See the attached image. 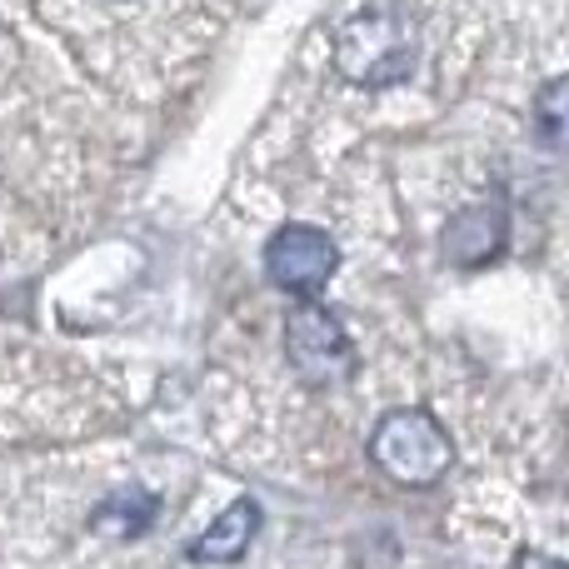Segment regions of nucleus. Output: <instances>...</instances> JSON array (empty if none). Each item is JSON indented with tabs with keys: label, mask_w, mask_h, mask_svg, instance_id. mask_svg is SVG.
<instances>
[{
	"label": "nucleus",
	"mask_w": 569,
	"mask_h": 569,
	"mask_svg": "<svg viewBox=\"0 0 569 569\" xmlns=\"http://www.w3.org/2000/svg\"><path fill=\"white\" fill-rule=\"evenodd\" d=\"M420 66V30L415 16L395 0L365 6L335 30V70L360 90L405 86Z\"/></svg>",
	"instance_id": "nucleus-1"
},
{
	"label": "nucleus",
	"mask_w": 569,
	"mask_h": 569,
	"mask_svg": "<svg viewBox=\"0 0 569 569\" xmlns=\"http://www.w3.org/2000/svg\"><path fill=\"white\" fill-rule=\"evenodd\" d=\"M370 460L395 485L425 490V485H440L450 475L455 445L430 410H390L370 435Z\"/></svg>",
	"instance_id": "nucleus-2"
},
{
	"label": "nucleus",
	"mask_w": 569,
	"mask_h": 569,
	"mask_svg": "<svg viewBox=\"0 0 569 569\" xmlns=\"http://www.w3.org/2000/svg\"><path fill=\"white\" fill-rule=\"evenodd\" d=\"M284 355L300 370V380L310 385H340L355 375V345L350 330L340 325V315L325 310L320 300H300L284 320Z\"/></svg>",
	"instance_id": "nucleus-3"
},
{
	"label": "nucleus",
	"mask_w": 569,
	"mask_h": 569,
	"mask_svg": "<svg viewBox=\"0 0 569 569\" xmlns=\"http://www.w3.org/2000/svg\"><path fill=\"white\" fill-rule=\"evenodd\" d=\"M335 266H340V250H335V240L315 226H280L266 246L270 284L284 295H300V300L320 295L325 284H330Z\"/></svg>",
	"instance_id": "nucleus-4"
},
{
	"label": "nucleus",
	"mask_w": 569,
	"mask_h": 569,
	"mask_svg": "<svg viewBox=\"0 0 569 569\" xmlns=\"http://www.w3.org/2000/svg\"><path fill=\"white\" fill-rule=\"evenodd\" d=\"M510 246V216L500 206H465L445 230V260L450 266H490Z\"/></svg>",
	"instance_id": "nucleus-5"
},
{
	"label": "nucleus",
	"mask_w": 569,
	"mask_h": 569,
	"mask_svg": "<svg viewBox=\"0 0 569 569\" xmlns=\"http://www.w3.org/2000/svg\"><path fill=\"white\" fill-rule=\"evenodd\" d=\"M256 530H260V505L256 500H236L196 545H190V555H196L200 565H236L240 555L250 550Z\"/></svg>",
	"instance_id": "nucleus-6"
},
{
	"label": "nucleus",
	"mask_w": 569,
	"mask_h": 569,
	"mask_svg": "<svg viewBox=\"0 0 569 569\" xmlns=\"http://www.w3.org/2000/svg\"><path fill=\"white\" fill-rule=\"evenodd\" d=\"M156 510H160V505L150 500L146 490H130V495H110V500L90 515V525H96V530H106V535H116V540H136V535L150 530Z\"/></svg>",
	"instance_id": "nucleus-7"
},
{
	"label": "nucleus",
	"mask_w": 569,
	"mask_h": 569,
	"mask_svg": "<svg viewBox=\"0 0 569 569\" xmlns=\"http://www.w3.org/2000/svg\"><path fill=\"white\" fill-rule=\"evenodd\" d=\"M540 130H545V140H550V146H560V136H565V80H550V86H545V96H540Z\"/></svg>",
	"instance_id": "nucleus-8"
},
{
	"label": "nucleus",
	"mask_w": 569,
	"mask_h": 569,
	"mask_svg": "<svg viewBox=\"0 0 569 569\" xmlns=\"http://www.w3.org/2000/svg\"><path fill=\"white\" fill-rule=\"evenodd\" d=\"M520 569H560V565L545 560V555H520Z\"/></svg>",
	"instance_id": "nucleus-9"
}]
</instances>
